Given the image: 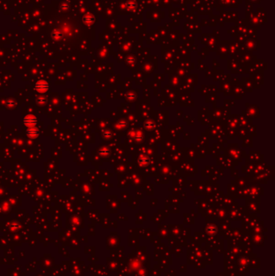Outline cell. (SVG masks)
I'll return each instance as SVG.
<instances>
[{
  "mask_svg": "<svg viewBox=\"0 0 275 276\" xmlns=\"http://www.w3.org/2000/svg\"><path fill=\"white\" fill-rule=\"evenodd\" d=\"M36 88L38 90V91L43 92L47 91L48 88H49V85L45 82H40L36 85Z\"/></svg>",
  "mask_w": 275,
  "mask_h": 276,
  "instance_id": "cell-1",
  "label": "cell"
}]
</instances>
